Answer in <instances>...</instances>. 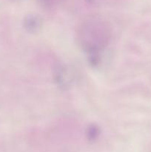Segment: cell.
<instances>
[{
    "label": "cell",
    "instance_id": "6da1fadb",
    "mask_svg": "<svg viewBox=\"0 0 151 152\" xmlns=\"http://www.w3.org/2000/svg\"><path fill=\"white\" fill-rule=\"evenodd\" d=\"M80 36L84 48L90 53H95L105 45L108 35L105 27L93 24L84 27Z\"/></svg>",
    "mask_w": 151,
    "mask_h": 152
}]
</instances>
